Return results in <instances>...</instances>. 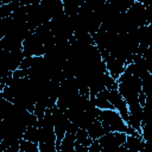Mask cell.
<instances>
[{
  "label": "cell",
  "instance_id": "6da1fadb",
  "mask_svg": "<svg viewBox=\"0 0 152 152\" xmlns=\"http://www.w3.org/2000/svg\"><path fill=\"white\" fill-rule=\"evenodd\" d=\"M101 124L103 125L106 132H124L128 135H137V137H141V134L134 129L133 127H131L120 115V113L116 109H100L99 112V118H97Z\"/></svg>",
  "mask_w": 152,
  "mask_h": 152
},
{
  "label": "cell",
  "instance_id": "7a4b0ae2",
  "mask_svg": "<svg viewBox=\"0 0 152 152\" xmlns=\"http://www.w3.org/2000/svg\"><path fill=\"white\" fill-rule=\"evenodd\" d=\"M40 127V139H39V151L40 152H57L56 148V133L53 127L52 113L51 108H48L42 122L39 124Z\"/></svg>",
  "mask_w": 152,
  "mask_h": 152
},
{
  "label": "cell",
  "instance_id": "3957f363",
  "mask_svg": "<svg viewBox=\"0 0 152 152\" xmlns=\"http://www.w3.org/2000/svg\"><path fill=\"white\" fill-rule=\"evenodd\" d=\"M23 59H24L23 50L8 51V50L0 49V65H1L2 72L7 70L14 71L19 69Z\"/></svg>",
  "mask_w": 152,
  "mask_h": 152
},
{
  "label": "cell",
  "instance_id": "277c9868",
  "mask_svg": "<svg viewBox=\"0 0 152 152\" xmlns=\"http://www.w3.org/2000/svg\"><path fill=\"white\" fill-rule=\"evenodd\" d=\"M45 49L43 40L32 32L24 42H23V55L24 57H32V56H44Z\"/></svg>",
  "mask_w": 152,
  "mask_h": 152
},
{
  "label": "cell",
  "instance_id": "5b68a950",
  "mask_svg": "<svg viewBox=\"0 0 152 152\" xmlns=\"http://www.w3.org/2000/svg\"><path fill=\"white\" fill-rule=\"evenodd\" d=\"M127 134L124 132H107L97 140L103 150H114V148H124V144L126 141Z\"/></svg>",
  "mask_w": 152,
  "mask_h": 152
},
{
  "label": "cell",
  "instance_id": "8992f818",
  "mask_svg": "<svg viewBox=\"0 0 152 152\" xmlns=\"http://www.w3.org/2000/svg\"><path fill=\"white\" fill-rule=\"evenodd\" d=\"M133 28H137V27H140V26H144V25H147V21H146V13H145V6L139 2V1H135L126 12Z\"/></svg>",
  "mask_w": 152,
  "mask_h": 152
},
{
  "label": "cell",
  "instance_id": "52a82bcc",
  "mask_svg": "<svg viewBox=\"0 0 152 152\" xmlns=\"http://www.w3.org/2000/svg\"><path fill=\"white\" fill-rule=\"evenodd\" d=\"M107 97H108L109 102L113 104L114 109H116L120 113V115L122 116V119L127 122L128 116H129L128 104H127L126 100L122 97V95L119 93V90L118 89H112V90L107 89Z\"/></svg>",
  "mask_w": 152,
  "mask_h": 152
},
{
  "label": "cell",
  "instance_id": "ba28073f",
  "mask_svg": "<svg viewBox=\"0 0 152 152\" xmlns=\"http://www.w3.org/2000/svg\"><path fill=\"white\" fill-rule=\"evenodd\" d=\"M40 7L50 20L59 14L65 13L63 0H40Z\"/></svg>",
  "mask_w": 152,
  "mask_h": 152
},
{
  "label": "cell",
  "instance_id": "9c48e42d",
  "mask_svg": "<svg viewBox=\"0 0 152 152\" xmlns=\"http://www.w3.org/2000/svg\"><path fill=\"white\" fill-rule=\"evenodd\" d=\"M106 66H107V71L109 72L110 76H113L115 80H118L120 77V75L125 71L126 69V62L120 59V58H116L114 56H109L106 61Z\"/></svg>",
  "mask_w": 152,
  "mask_h": 152
},
{
  "label": "cell",
  "instance_id": "30bf717a",
  "mask_svg": "<svg viewBox=\"0 0 152 152\" xmlns=\"http://www.w3.org/2000/svg\"><path fill=\"white\" fill-rule=\"evenodd\" d=\"M125 150H131V151H142L145 148V140L142 137H137V135H128L126 137V141L124 144Z\"/></svg>",
  "mask_w": 152,
  "mask_h": 152
},
{
  "label": "cell",
  "instance_id": "8fae6325",
  "mask_svg": "<svg viewBox=\"0 0 152 152\" xmlns=\"http://www.w3.org/2000/svg\"><path fill=\"white\" fill-rule=\"evenodd\" d=\"M91 101H94V103L96 104L97 108L100 109H113V104L109 102L108 97H107V89H103L101 91H99L96 94L95 97H89Z\"/></svg>",
  "mask_w": 152,
  "mask_h": 152
},
{
  "label": "cell",
  "instance_id": "7c38bea8",
  "mask_svg": "<svg viewBox=\"0 0 152 152\" xmlns=\"http://www.w3.org/2000/svg\"><path fill=\"white\" fill-rule=\"evenodd\" d=\"M75 142H76V134L66 133L59 145L58 152H75Z\"/></svg>",
  "mask_w": 152,
  "mask_h": 152
},
{
  "label": "cell",
  "instance_id": "4fadbf2b",
  "mask_svg": "<svg viewBox=\"0 0 152 152\" xmlns=\"http://www.w3.org/2000/svg\"><path fill=\"white\" fill-rule=\"evenodd\" d=\"M87 132H88V134H89L93 139H99V138L102 137L104 133H107L106 129H104V127H103V125L101 124V121H100L99 119H96L95 121H93V122L87 127Z\"/></svg>",
  "mask_w": 152,
  "mask_h": 152
},
{
  "label": "cell",
  "instance_id": "5bb4252c",
  "mask_svg": "<svg viewBox=\"0 0 152 152\" xmlns=\"http://www.w3.org/2000/svg\"><path fill=\"white\" fill-rule=\"evenodd\" d=\"M86 0H63L64 4V12L68 15H75L78 12V8Z\"/></svg>",
  "mask_w": 152,
  "mask_h": 152
},
{
  "label": "cell",
  "instance_id": "9a60e30c",
  "mask_svg": "<svg viewBox=\"0 0 152 152\" xmlns=\"http://www.w3.org/2000/svg\"><path fill=\"white\" fill-rule=\"evenodd\" d=\"M23 138L38 145L39 144V139H40V127H38V126H28L26 128Z\"/></svg>",
  "mask_w": 152,
  "mask_h": 152
},
{
  "label": "cell",
  "instance_id": "2e32d148",
  "mask_svg": "<svg viewBox=\"0 0 152 152\" xmlns=\"http://www.w3.org/2000/svg\"><path fill=\"white\" fill-rule=\"evenodd\" d=\"M135 1L137 0H114L113 2L109 4L112 5V7L116 13H125Z\"/></svg>",
  "mask_w": 152,
  "mask_h": 152
},
{
  "label": "cell",
  "instance_id": "e0dca14e",
  "mask_svg": "<svg viewBox=\"0 0 152 152\" xmlns=\"http://www.w3.org/2000/svg\"><path fill=\"white\" fill-rule=\"evenodd\" d=\"M140 78H141V88H142V91L146 95H148L150 93H152V74L147 70V71H145L140 76Z\"/></svg>",
  "mask_w": 152,
  "mask_h": 152
},
{
  "label": "cell",
  "instance_id": "ac0fdd59",
  "mask_svg": "<svg viewBox=\"0 0 152 152\" xmlns=\"http://www.w3.org/2000/svg\"><path fill=\"white\" fill-rule=\"evenodd\" d=\"M93 138L88 134V132H87V129L86 128H78V131L76 132V141L77 142H80V144H82V145H84V146H89L91 142H93Z\"/></svg>",
  "mask_w": 152,
  "mask_h": 152
},
{
  "label": "cell",
  "instance_id": "d6986e66",
  "mask_svg": "<svg viewBox=\"0 0 152 152\" xmlns=\"http://www.w3.org/2000/svg\"><path fill=\"white\" fill-rule=\"evenodd\" d=\"M20 152H40L39 146L24 138L20 139Z\"/></svg>",
  "mask_w": 152,
  "mask_h": 152
},
{
  "label": "cell",
  "instance_id": "ffe728a7",
  "mask_svg": "<svg viewBox=\"0 0 152 152\" xmlns=\"http://www.w3.org/2000/svg\"><path fill=\"white\" fill-rule=\"evenodd\" d=\"M142 56L145 58V62H146V65H147V70L152 74V49L148 48Z\"/></svg>",
  "mask_w": 152,
  "mask_h": 152
},
{
  "label": "cell",
  "instance_id": "44dd1931",
  "mask_svg": "<svg viewBox=\"0 0 152 152\" xmlns=\"http://www.w3.org/2000/svg\"><path fill=\"white\" fill-rule=\"evenodd\" d=\"M101 151H103V148L100 145V142H99L97 139H94L93 142L88 146V152H101Z\"/></svg>",
  "mask_w": 152,
  "mask_h": 152
},
{
  "label": "cell",
  "instance_id": "7402d4cb",
  "mask_svg": "<svg viewBox=\"0 0 152 152\" xmlns=\"http://www.w3.org/2000/svg\"><path fill=\"white\" fill-rule=\"evenodd\" d=\"M145 13H146V21L147 25L152 23V4L145 6Z\"/></svg>",
  "mask_w": 152,
  "mask_h": 152
},
{
  "label": "cell",
  "instance_id": "603a6c76",
  "mask_svg": "<svg viewBox=\"0 0 152 152\" xmlns=\"http://www.w3.org/2000/svg\"><path fill=\"white\" fill-rule=\"evenodd\" d=\"M75 152H88V146H84L80 142H75Z\"/></svg>",
  "mask_w": 152,
  "mask_h": 152
},
{
  "label": "cell",
  "instance_id": "cb8c5ba5",
  "mask_svg": "<svg viewBox=\"0 0 152 152\" xmlns=\"http://www.w3.org/2000/svg\"><path fill=\"white\" fill-rule=\"evenodd\" d=\"M138 97H139V102H140V104L144 107V104H145V102H146V94L141 90V91L139 93V96H138Z\"/></svg>",
  "mask_w": 152,
  "mask_h": 152
},
{
  "label": "cell",
  "instance_id": "d4e9b609",
  "mask_svg": "<svg viewBox=\"0 0 152 152\" xmlns=\"http://www.w3.org/2000/svg\"><path fill=\"white\" fill-rule=\"evenodd\" d=\"M12 0H0V5H2V4H8V2H11Z\"/></svg>",
  "mask_w": 152,
  "mask_h": 152
},
{
  "label": "cell",
  "instance_id": "484cf974",
  "mask_svg": "<svg viewBox=\"0 0 152 152\" xmlns=\"http://www.w3.org/2000/svg\"><path fill=\"white\" fill-rule=\"evenodd\" d=\"M106 1H107V2H113L114 0H106Z\"/></svg>",
  "mask_w": 152,
  "mask_h": 152
}]
</instances>
